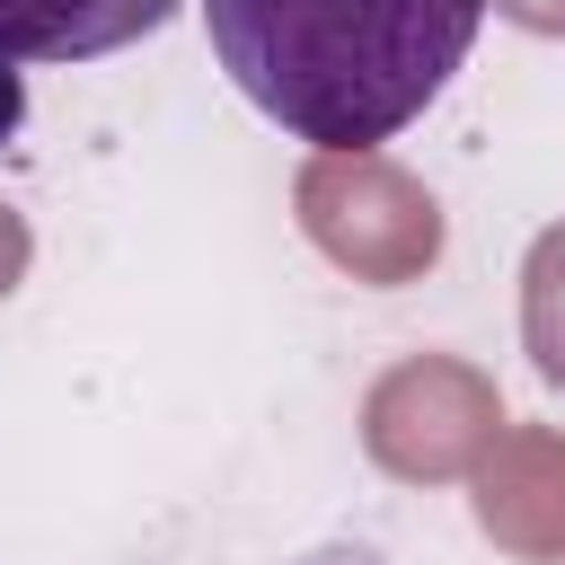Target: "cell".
<instances>
[{
  "instance_id": "8992f818",
  "label": "cell",
  "mask_w": 565,
  "mask_h": 565,
  "mask_svg": "<svg viewBox=\"0 0 565 565\" xmlns=\"http://www.w3.org/2000/svg\"><path fill=\"white\" fill-rule=\"evenodd\" d=\"M26 124V71H18V53L0 44V141Z\"/></svg>"
},
{
  "instance_id": "277c9868",
  "label": "cell",
  "mask_w": 565,
  "mask_h": 565,
  "mask_svg": "<svg viewBox=\"0 0 565 565\" xmlns=\"http://www.w3.org/2000/svg\"><path fill=\"white\" fill-rule=\"evenodd\" d=\"M177 0H0V44L18 62H97L159 35Z\"/></svg>"
},
{
  "instance_id": "52a82bcc",
  "label": "cell",
  "mask_w": 565,
  "mask_h": 565,
  "mask_svg": "<svg viewBox=\"0 0 565 565\" xmlns=\"http://www.w3.org/2000/svg\"><path fill=\"white\" fill-rule=\"evenodd\" d=\"M503 18H521V26H539V35H565V0H494Z\"/></svg>"
},
{
  "instance_id": "5b68a950",
  "label": "cell",
  "mask_w": 565,
  "mask_h": 565,
  "mask_svg": "<svg viewBox=\"0 0 565 565\" xmlns=\"http://www.w3.org/2000/svg\"><path fill=\"white\" fill-rule=\"evenodd\" d=\"M521 344H530L539 380L565 388V221L539 230L521 256Z\"/></svg>"
},
{
  "instance_id": "ba28073f",
  "label": "cell",
  "mask_w": 565,
  "mask_h": 565,
  "mask_svg": "<svg viewBox=\"0 0 565 565\" xmlns=\"http://www.w3.org/2000/svg\"><path fill=\"white\" fill-rule=\"evenodd\" d=\"M18 265H26V230L0 212V291H9V274H18Z\"/></svg>"
},
{
  "instance_id": "6da1fadb",
  "label": "cell",
  "mask_w": 565,
  "mask_h": 565,
  "mask_svg": "<svg viewBox=\"0 0 565 565\" xmlns=\"http://www.w3.org/2000/svg\"><path fill=\"white\" fill-rule=\"evenodd\" d=\"M486 0H203L238 97L309 150H380L468 62Z\"/></svg>"
},
{
  "instance_id": "3957f363",
  "label": "cell",
  "mask_w": 565,
  "mask_h": 565,
  "mask_svg": "<svg viewBox=\"0 0 565 565\" xmlns=\"http://www.w3.org/2000/svg\"><path fill=\"white\" fill-rule=\"evenodd\" d=\"M494 397L486 380H459V362H406L371 388V450L397 477H450L468 468L477 441H494Z\"/></svg>"
},
{
  "instance_id": "7a4b0ae2",
  "label": "cell",
  "mask_w": 565,
  "mask_h": 565,
  "mask_svg": "<svg viewBox=\"0 0 565 565\" xmlns=\"http://www.w3.org/2000/svg\"><path fill=\"white\" fill-rule=\"evenodd\" d=\"M300 203H309V238L371 282H406L415 265L441 256L433 194L406 185L397 168H380L371 150H318V168L300 177Z\"/></svg>"
}]
</instances>
